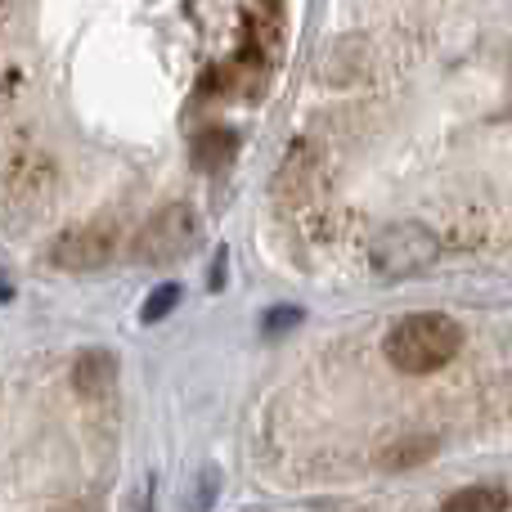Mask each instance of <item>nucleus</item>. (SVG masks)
<instances>
[{"label": "nucleus", "mask_w": 512, "mask_h": 512, "mask_svg": "<svg viewBox=\"0 0 512 512\" xmlns=\"http://www.w3.org/2000/svg\"><path fill=\"white\" fill-rule=\"evenodd\" d=\"M463 346V328L454 324L450 315H436V310H423V315H405L396 328L387 333L382 351L409 378H423V373H436L459 355Z\"/></svg>", "instance_id": "nucleus-1"}, {"label": "nucleus", "mask_w": 512, "mask_h": 512, "mask_svg": "<svg viewBox=\"0 0 512 512\" xmlns=\"http://www.w3.org/2000/svg\"><path fill=\"white\" fill-rule=\"evenodd\" d=\"M198 239H203V221H198L194 207L189 203H167V207H158V212L144 221L140 234H135L131 256L140 265H176V261H185V256L198 248Z\"/></svg>", "instance_id": "nucleus-2"}, {"label": "nucleus", "mask_w": 512, "mask_h": 512, "mask_svg": "<svg viewBox=\"0 0 512 512\" xmlns=\"http://www.w3.org/2000/svg\"><path fill=\"white\" fill-rule=\"evenodd\" d=\"M436 256H441V239L418 221L391 225V230H382L369 248V261L382 279H409V274L436 265Z\"/></svg>", "instance_id": "nucleus-3"}, {"label": "nucleus", "mask_w": 512, "mask_h": 512, "mask_svg": "<svg viewBox=\"0 0 512 512\" xmlns=\"http://www.w3.org/2000/svg\"><path fill=\"white\" fill-rule=\"evenodd\" d=\"M117 243L108 230H99V225H77V230H63L59 243L50 248V261L59 265V270H72V274H90V270H104L108 261H113Z\"/></svg>", "instance_id": "nucleus-4"}, {"label": "nucleus", "mask_w": 512, "mask_h": 512, "mask_svg": "<svg viewBox=\"0 0 512 512\" xmlns=\"http://www.w3.org/2000/svg\"><path fill=\"white\" fill-rule=\"evenodd\" d=\"M72 382H77L81 396H99V391H108L117 382V360L108 351H86L77 360V369H72Z\"/></svg>", "instance_id": "nucleus-5"}, {"label": "nucleus", "mask_w": 512, "mask_h": 512, "mask_svg": "<svg viewBox=\"0 0 512 512\" xmlns=\"http://www.w3.org/2000/svg\"><path fill=\"white\" fill-rule=\"evenodd\" d=\"M508 504L512 499L504 486H468V490H454L441 512H508Z\"/></svg>", "instance_id": "nucleus-6"}, {"label": "nucleus", "mask_w": 512, "mask_h": 512, "mask_svg": "<svg viewBox=\"0 0 512 512\" xmlns=\"http://www.w3.org/2000/svg\"><path fill=\"white\" fill-rule=\"evenodd\" d=\"M234 153H239V140H234V131H225V126L203 131V135H198V144H194V162L203 171H221Z\"/></svg>", "instance_id": "nucleus-7"}, {"label": "nucleus", "mask_w": 512, "mask_h": 512, "mask_svg": "<svg viewBox=\"0 0 512 512\" xmlns=\"http://www.w3.org/2000/svg\"><path fill=\"white\" fill-rule=\"evenodd\" d=\"M176 301H180V288H176V283H162V288H153V297L144 301V319H149V324H153V319H162L171 306H176Z\"/></svg>", "instance_id": "nucleus-8"}]
</instances>
